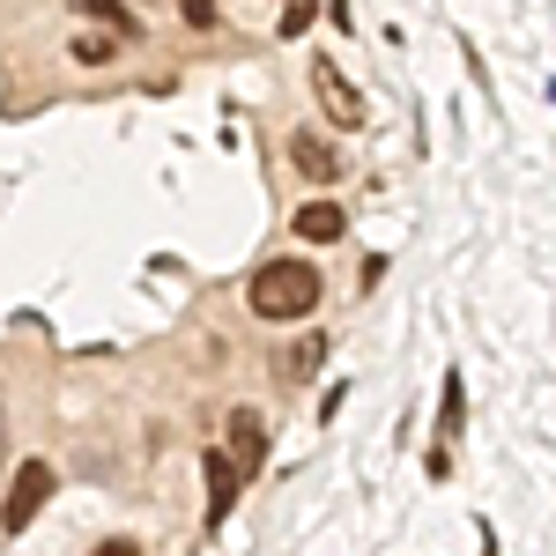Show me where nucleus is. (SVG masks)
Instances as JSON below:
<instances>
[{
	"label": "nucleus",
	"instance_id": "obj_3",
	"mask_svg": "<svg viewBox=\"0 0 556 556\" xmlns=\"http://www.w3.org/2000/svg\"><path fill=\"white\" fill-rule=\"evenodd\" d=\"M267 460V424H260V408H230V445H223V468L238 475V490L260 475Z\"/></svg>",
	"mask_w": 556,
	"mask_h": 556
},
{
	"label": "nucleus",
	"instance_id": "obj_2",
	"mask_svg": "<svg viewBox=\"0 0 556 556\" xmlns=\"http://www.w3.org/2000/svg\"><path fill=\"white\" fill-rule=\"evenodd\" d=\"M52 460H23V468L0 482V534H30V519L45 513V497H52Z\"/></svg>",
	"mask_w": 556,
	"mask_h": 556
},
{
	"label": "nucleus",
	"instance_id": "obj_1",
	"mask_svg": "<svg viewBox=\"0 0 556 556\" xmlns=\"http://www.w3.org/2000/svg\"><path fill=\"white\" fill-rule=\"evenodd\" d=\"M260 319H275V327H290V319H312L319 312V267L312 260H267L253 275V290H245Z\"/></svg>",
	"mask_w": 556,
	"mask_h": 556
},
{
	"label": "nucleus",
	"instance_id": "obj_13",
	"mask_svg": "<svg viewBox=\"0 0 556 556\" xmlns=\"http://www.w3.org/2000/svg\"><path fill=\"white\" fill-rule=\"evenodd\" d=\"M0 453H8V416H0Z\"/></svg>",
	"mask_w": 556,
	"mask_h": 556
},
{
	"label": "nucleus",
	"instance_id": "obj_12",
	"mask_svg": "<svg viewBox=\"0 0 556 556\" xmlns=\"http://www.w3.org/2000/svg\"><path fill=\"white\" fill-rule=\"evenodd\" d=\"M97 556H141V542H97Z\"/></svg>",
	"mask_w": 556,
	"mask_h": 556
},
{
	"label": "nucleus",
	"instance_id": "obj_11",
	"mask_svg": "<svg viewBox=\"0 0 556 556\" xmlns=\"http://www.w3.org/2000/svg\"><path fill=\"white\" fill-rule=\"evenodd\" d=\"M75 60H112V38H75Z\"/></svg>",
	"mask_w": 556,
	"mask_h": 556
},
{
	"label": "nucleus",
	"instance_id": "obj_5",
	"mask_svg": "<svg viewBox=\"0 0 556 556\" xmlns=\"http://www.w3.org/2000/svg\"><path fill=\"white\" fill-rule=\"evenodd\" d=\"M290 164H298L312 186H334V178H342V156H334L312 127H290Z\"/></svg>",
	"mask_w": 556,
	"mask_h": 556
},
{
	"label": "nucleus",
	"instance_id": "obj_4",
	"mask_svg": "<svg viewBox=\"0 0 556 556\" xmlns=\"http://www.w3.org/2000/svg\"><path fill=\"white\" fill-rule=\"evenodd\" d=\"M312 89H319V104H327V119H334V127H364V97L342 83V67H334V60H312Z\"/></svg>",
	"mask_w": 556,
	"mask_h": 556
},
{
	"label": "nucleus",
	"instance_id": "obj_7",
	"mask_svg": "<svg viewBox=\"0 0 556 556\" xmlns=\"http://www.w3.org/2000/svg\"><path fill=\"white\" fill-rule=\"evenodd\" d=\"M230 505H238V475L223 468V453H208V527H223Z\"/></svg>",
	"mask_w": 556,
	"mask_h": 556
},
{
	"label": "nucleus",
	"instance_id": "obj_10",
	"mask_svg": "<svg viewBox=\"0 0 556 556\" xmlns=\"http://www.w3.org/2000/svg\"><path fill=\"white\" fill-rule=\"evenodd\" d=\"M438 430H445V438L460 430V379H445V424H438Z\"/></svg>",
	"mask_w": 556,
	"mask_h": 556
},
{
	"label": "nucleus",
	"instance_id": "obj_9",
	"mask_svg": "<svg viewBox=\"0 0 556 556\" xmlns=\"http://www.w3.org/2000/svg\"><path fill=\"white\" fill-rule=\"evenodd\" d=\"M319 23V0H298V8H282V38H304Z\"/></svg>",
	"mask_w": 556,
	"mask_h": 556
},
{
	"label": "nucleus",
	"instance_id": "obj_6",
	"mask_svg": "<svg viewBox=\"0 0 556 556\" xmlns=\"http://www.w3.org/2000/svg\"><path fill=\"white\" fill-rule=\"evenodd\" d=\"M298 238L304 245H334V238H349V208L342 201H304L298 208Z\"/></svg>",
	"mask_w": 556,
	"mask_h": 556
},
{
	"label": "nucleus",
	"instance_id": "obj_8",
	"mask_svg": "<svg viewBox=\"0 0 556 556\" xmlns=\"http://www.w3.org/2000/svg\"><path fill=\"white\" fill-rule=\"evenodd\" d=\"M319 356H327V342L312 334V342H298L290 356H282V364H275V379H282V386H304L312 371H319Z\"/></svg>",
	"mask_w": 556,
	"mask_h": 556
}]
</instances>
